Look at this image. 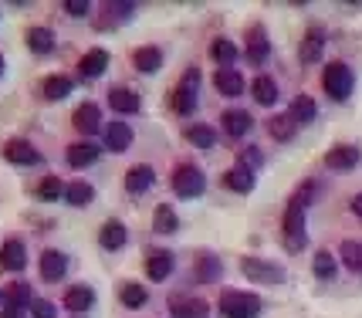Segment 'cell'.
Returning <instances> with one entry per match:
<instances>
[{
    "instance_id": "7",
    "label": "cell",
    "mask_w": 362,
    "mask_h": 318,
    "mask_svg": "<svg viewBox=\"0 0 362 318\" xmlns=\"http://www.w3.org/2000/svg\"><path fill=\"white\" fill-rule=\"evenodd\" d=\"M359 159H362V153L356 146H335V149L325 153V166L335 170V173H352L359 166Z\"/></svg>"
},
{
    "instance_id": "42",
    "label": "cell",
    "mask_w": 362,
    "mask_h": 318,
    "mask_svg": "<svg viewBox=\"0 0 362 318\" xmlns=\"http://www.w3.org/2000/svg\"><path fill=\"white\" fill-rule=\"evenodd\" d=\"M261 163H264V153H261L257 146H247V149L240 153V166H244V170H251V173L261 166Z\"/></svg>"
},
{
    "instance_id": "44",
    "label": "cell",
    "mask_w": 362,
    "mask_h": 318,
    "mask_svg": "<svg viewBox=\"0 0 362 318\" xmlns=\"http://www.w3.org/2000/svg\"><path fill=\"white\" fill-rule=\"evenodd\" d=\"M7 302L24 308V302H28V288H24V285H11V288H7Z\"/></svg>"
},
{
    "instance_id": "48",
    "label": "cell",
    "mask_w": 362,
    "mask_h": 318,
    "mask_svg": "<svg viewBox=\"0 0 362 318\" xmlns=\"http://www.w3.org/2000/svg\"><path fill=\"white\" fill-rule=\"evenodd\" d=\"M0 75H4V54H0Z\"/></svg>"
},
{
    "instance_id": "10",
    "label": "cell",
    "mask_w": 362,
    "mask_h": 318,
    "mask_svg": "<svg viewBox=\"0 0 362 318\" xmlns=\"http://www.w3.org/2000/svg\"><path fill=\"white\" fill-rule=\"evenodd\" d=\"M105 68H109V51L105 48L85 51V58L78 61L81 78H98V75H105Z\"/></svg>"
},
{
    "instance_id": "13",
    "label": "cell",
    "mask_w": 362,
    "mask_h": 318,
    "mask_svg": "<svg viewBox=\"0 0 362 318\" xmlns=\"http://www.w3.org/2000/svg\"><path fill=\"white\" fill-rule=\"evenodd\" d=\"M28 264V254H24V244L21 240H4V247H0V268L4 271H24Z\"/></svg>"
},
{
    "instance_id": "33",
    "label": "cell",
    "mask_w": 362,
    "mask_h": 318,
    "mask_svg": "<svg viewBox=\"0 0 362 318\" xmlns=\"http://www.w3.org/2000/svg\"><path fill=\"white\" fill-rule=\"evenodd\" d=\"M187 143H193L197 149H210V146L217 143V132L206 126V122H197V126L187 129Z\"/></svg>"
},
{
    "instance_id": "17",
    "label": "cell",
    "mask_w": 362,
    "mask_h": 318,
    "mask_svg": "<svg viewBox=\"0 0 362 318\" xmlns=\"http://www.w3.org/2000/svg\"><path fill=\"white\" fill-rule=\"evenodd\" d=\"M153 183H156V173H153V170H149L146 163L132 166V170L126 173V190H129V193H146L149 187H153Z\"/></svg>"
},
{
    "instance_id": "21",
    "label": "cell",
    "mask_w": 362,
    "mask_h": 318,
    "mask_svg": "<svg viewBox=\"0 0 362 318\" xmlns=\"http://www.w3.org/2000/svg\"><path fill=\"white\" fill-rule=\"evenodd\" d=\"M322 51H325V34L315 28V31L305 34V41H301V51H298V54H301V61H305V64H315L318 58H322Z\"/></svg>"
},
{
    "instance_id": "41",
    "label": "cell",
    "mask_w": 362,
    "mask_h": 318,
    "mask_svg": "<svg viewBox=\"0 0 362 318\" xmlns=\"http://www.w3.org/2000/svg\"><path fill=\"white\" fill-rule=\"evenodd\" d=\"M342 261H346V268L362 271V244H356V240H346V244H342Z\"/></svg>"
},
{
    "instance_id": "46",
    "label": "cell",
    "mask_w": 362,
    "mask_h": 318,
    "mask_svg": "<svg viewBox=\"0 0 362 318\" xmlns=\"http://www.w3.org/2000/svg\"><path fill=\"white\" fill-rule=\"evenodd\" d=\"M0 318H24V308H21V305H7V308L0 312Z\"/></svg>"
},
{
    "instance_id": "24",
    "label": "cell",
    "mask_w": 362,
    "mask_h": 318,
    "mask_svg": "<svg viewBox=\"0 0 362 318\" xmlns=\"http://www.w3.org/2000/svg\"><path fill=\"white\" fill-rule=\"evenodd\" d=\"M223 187L234 190V193H251L254 190V173L244 170V166H234V170L223 173Z\"/></svg>"
},
{
    "instance_id": "4",
    "label": "cell",
    "mask_w": 362,
    "mask_h": 318,
    "mask_svg": "<svg viewBox=\"0 0 362 318\" xmlns=\"http://www.w3.org/2000/svg\"><path fill=\"white\" fill-rule=\"evenodd\" d=\"M206 187L204 179V170H197L193 163H183L180 170L173 173V190L183 196V200H193V196H200Z\"/></svg>"
},
{
    "instance_id": "35",
    "label": "cell",
    "mask_w": 362,
    "mask_h": 318,
    "mask_svg": "<svg viewBox=\"0 0 362 318\" xmlns=\"http://www.w3.org/2000/svg\"><path fill=\"white\" fill-rule=\"evenodd\" d=\"M197 278H200V281H217V278H221V261L204 251V254L197 257Z\"/></svg>"
},
{
    "instance_id": "31",
    "label": "cell",
    "mask_w": 362,
    "mask_h": 318,
    "mask_svg": "<svg viewBox=\"0 0 362 318\" xmlns=\"http://www.w3.org/2000/svg\"><path fill=\"white\" fill-rule=\"evenodd\" d=\"M98 159V146L95 143H75V146H68V163L71 166H88V163H95Z\"/></svg>"
},
{
    "instance_id": "6",
    "label": "cell",
    "mask_w": 362,
    "mask_h": 318,
    "mask_svg": "<svg viewBox=\"0 0 362 318\" xmlns=\"http://www.w3.org/2000/svg\"><path fill=\"white\" fill-rule=\"evenodd\" d=\"M197 88H200V71L189 68L183 75V81L176 85V95H173V105L180 115H193V109H197Z\"/></svg>"
},
{
    "instance_id": "16",
    "label": "cell",
    "mask_w": 362,
    "mask_h": 318,
    "mask_svg": "<svg viewBox=\"0 0 362 318\" xmlns=\"http://www.w3.org/2000/svg\"><path fill=\"white\" fill-rule=\"evenodd\" d=\"M214 85H217V92L221 95H240L244 92V78H240V71L237 68H221L217 75H214Z\"/></svg>"
},
{
    "instance_id": "2",
    "label": "cell",
    "mask_w": 362,
    "mask_h": 318,
    "mask_svg": "<svg viewBox=\"0 0 362 318\" xmlns=\"http://www.w3.org/2000/svg\"><path fill=\"white\" fill-rule=\"evenodd\" d=\"M322 85H325L329 98H335V102H346V98L352 95L356 75H352V68H349V64L332 61L329 68H325V75H322Z\"/></svg>"
},
{
    "instance_id": "1",
    "label": "cell",
    "mask_w": 362,
    "mask_h": 318,
    "mask_svg": "<svg viewBox=\"0 0 362 318\" xmlns=\"http://www.w3.org/2000/svg\"><path fill=\"white\" fill-rule=\"evenodd\" d=\"M221 312L227 318H257L261 315V298L251 291H223L221 295Z\"/></svg>"
},
{
    "instance_id": "27",
    "label": "cell",
    "mask_w": 362,
    "mask_h": 318,
    "mask_svg": "<svg viewBox=\"0 0 362 318\" xmlns=\"http://www.w3.org/2000/svg\"><path fill=\"white\" fill-rule=\"evenodd\" d=\"M251 92H254V102H257V105H274V102H278V85H274V78H268V75L254 78Z\"/></svg>"
},
{
    "instance_id": "19",
    "label": "cell",
    "mask_w": 362,
    "mask_h": 318,
    "mask_svg": "<svg viewBox=\"0 0 362 318\" xmlns=\"http://www.w3.org/2000/svg\"><path fill=\"white\" fill-rule=\"evenodd\" d=\"M98 122H102V109L95 102H81L78 109H75V129L78 132H95Z\"/></svg>"
},
{
    "instance_id": "37",
    "label": "cell",
    "mask_w": 362,
    "mask_h": 318,
    "mask_svg": "<svg viewBox=\"0 0 362 318\" xmlns=\"http://www.w3.org/2000/svg\"><path fill=\"white\" fill-rule=\"evenodd\" d=\"M37 196H41L45 204H51V200H62V196H64V183L58 179V176H45V179L37 183Z\"/></svg>"
},
{
    "instance_id": "40",
    "label": "cell",
    "mask_w": 362,
    "mask_h": 318,
    "mask_svg": "<svg viewBox=\"0 0 362 318\" xmlns=\"http://www.w3.org/2000/svg\"><path fill=\"white\" fill-rule=\"evenodd\" d=\"M132 14V4H105V14H102V28H112L115 20H126Z\"/></svg>"
},
{
    "instance_id": "5",
    "label": "cell",
    "mask_w": 362,
    "mask_h": 318,
    "mask_svg": "<svg viewBox=\"0 0 362 318\" xmlns=\"http://www.w3.org/2000/svg\"><path fill=\"white\" fill-rule=\"evenodd\" d=\"M240 271H244L251 281H261V285H281L284 281L281 264H274V261H261V257H244V261H240Z\"/></svg>"
},
{
    "instance_id": "22",
    "label": "cell",
    "mask_w": 362,
    "mask_h": 318,
    "mask_svg": "<svg viewBox=\"0 0 362 318\" xmlns=\"http://www.w3.org/2000/svg\"><path fill=\"white\" fill-rule=\"evenodd\" d=\"M126 227L119 220H109L105 227H102V234H98V244L105 247V251H122V244H126Z\"/></svg>"
},
{
    "instance_id": "38",
    "label": "cell",
    "mask_w": 362,
    "mask_h": 318,
    "mask_svg": "<svg viewBox=\"0 0 362 318\" xmlns=\"http://www.w3.org/2000/svg\"><path fill=\"white\" fill-rule=\"evenodd\" d=\"M153 227H156V234H173L176 230V213L173 207H156V217H153Z\"/></svg>"
},
{
    "instance_id": "43",
    "label": "cell",
    "mask_w": 362,
    "mask_h": 318,
    "mask_svg": "<svg viewBox=\"0 0 362 318\" xmlns=\"http://www.w3.org/2000/svg\"><path fill=\"white\" fill-rule=\"evenodd\" d=\"M31 315H34V318H54L58 312H54V305H51V302L37 298V302H31Z\"/></svg>"
},
{
    "instance_id": "23",
    "label": "cell",
    "mask_w": 362,
    "mask_h": 318,
    "mask_svg": "<svg viewBox=\"0 0 362 318\" xmlns=\"http://www.w3.org/2000/svg\"><path fill=\"white\" fill-rule=\"evenodd\" d=\"M105 143H109L112 153H126L129 146H132V129H129L126 122H112V126L105 129Z\"/></svg>"
},
{
    "instance_id": "8",
    "label": "cell",
    "mask_w": 362,
    "mask_h": 318,
    "mask_svg": "<svg viewBox=\"0 0 362 318\" xmlns=\"http://www.w3.org/2000/svg\"><path fill=\"white\" fill-rule=\"evenodd\" d=\"M4 159H11L17 166H37V163H41V153H37L28 139H11V143L4 146Z\"/></svg>"
},
{
    "instance_id": "25",
    "label": "cell",
    "mask_w": 362,
    "mask_h": 318,
    "mask_svg": "<svg viewBox=\"0 0 362 318\" xmlns=\"http://www.w3.org/2000/svg\"><path fill=\"white\" fill-rule=\"evenodd\" d=\"M92 196H95L92 183H85V179H75V183H68V187H64V200H68L71 207H88V204H92Z\"/></svg>"
},
{
    "instance_id": "11",
    "label": "cell",
    "mask_w": 362,
    "mask_h": 318,
    "mask_svg": "<svg viewBox=\"0 0 362 318\" xmlns=\"http://www.w3.org/2000/svg\"><path fill=\"white\" fill-rule=\"evenodd\" d=\"M170 271H173V254L170 251H149L146 254V274H149V281H166Z\"/></svg>"
},
{
    "instance_id": "47",
    "label": "cell",
    "mask_w": 362,
    "mask_h": 318,
    "mask_svg": "<svg viewBox=\"0 0 362 318\" xmlns=\"http://www.w3.org/2000/svg\"><path fill=\"white\" fill-rule=\"evenodd\" d=\"M352 213H356V217H362V193H356V196H352Z\"/></svg>"
},
{
    "instance_id": "12",
    "label": "cell",
    "mask_w": 362,
    "mask_h": 318,
    "mask_svg": "<svg viewBox=\"0 0 362 318\" xmlns=\"http://www.w3.org/2000/svg\"><path fill=\"white\" fill-rule=\"evenodd\" d=\"M64 271H68V257L62 254V251H41V278L45 281H62Z\"/></svg>"
},
{
    "instance_id": "32",
    "label": "cell",
    "mask_w": 362,
    "mask_h": 318,
    "mask_svg": "<svg viewBox=\"0 0 362 318\" xmlns=\"http://www.w3.org/2000/svg\"><path fill=\"white\" fill-rule=\"evenodd\" d=\"M295 129H298V122H295L291 115H271V122H268V132L278 143H288V139L295 136Z\"/></svg>"
},
{
    "instance_id": "28",
    "label": "cell",
    "mask_w": 362,
    "mask_h": 318,
    "mask_svg": "<svg viewBox=\"0 0 362 318\" xmlns=\"http://www.w3.org/2000/svg\"><path fill=\"white\" fill-rule=\"evenodd\" d=\"M288 115L298 122V126H305V122H312L318 115V109H315V98L312 95H298L295 102H291V109H288Z\"/></svg>"
},
{
    "instance_id": "14",
    "label": "cell",
    "mask_w": 362,
    "mask_h": 318,
    "mask_svg": "<svg viewBox=\"0 0 362 318\" xmlns=\"http://www.w3.org/2000/svg\"><path fill=\"white\" fill-rule=\"evenodd\" d=\"M251 115L244 109H227L223 112V132L230 136V139H240V136H247L251 132Z\"/></svg>"
},
{
    "instance_id": "29",
    "label": "cell",
    "mask_w": 362,
    "mask_h": 318,
    "mask_svg": "<svg viewBox=\"0 0 362 318\" xmlns=\"http://www.w3.org/2000/svg\"><path fill=\"white\" fill-rule=\"evenodd\" d=\"M28 48L34 54H51L54 51V34L47 31V28H31L28 31Z\"/></svg>"
},
{
    "instance_id": "20",
    "label": "cell",
    "mask_w": 362,
    "mask_h": 318,
    "mask_svg": "<svg viewBox=\"0 0 362 318\" xmlns=\"http://www.w3.org/2000/svg\"><path fill=\"white\" fill-rule=\"evenodd\" d=\"M109 105L115 112H122V115H132V112H139V95L132 92V88H112L109 92Z\"/></svg>"
},
{
    "instance_id": "36",
    "label": "cell",
    "mask_w": 362,
    "mask_h": 318,
    "mask_svg": "<svg viewBox=\"0 0 362 318\" xmlns=\"http://www.w3.org/2000/svg\"><path fill=\"white\" fill-rule=\"evenodd\" d=\"M210 54H214V61H221L223 68H230V64L237 61V45L234 41H227V37H221V41H214Z\"/></svg>"
},
{
    "instance_id": "3",
    "label": "cell",
    "mask_w": 362,
    "mask_h": 318,
    "mask_svg": "<svg viewBox=\"0 0 362 318\" xmlns=\"http://www.w3.org/2000/svg\"><path fill=\"white\" fill-rule=\"evenodd\" d=\"M284 247L288 251H301L305 247V204L291 196V204L284 210Z\"/></svg>"
},
{
    "instance_id": "30",
    "label": "cell",
    "mask_w": 362,
    "mask_h": 318,
    "mask_svg": "<svg viewBox=\"0 0 362 318\" xmlns=\"http://www.w3.org/2000/svg\"><path fill=\"white\" fill-rule=\"evenodd\" d=\"M132 61H136L139 71H159V64H163V51L153 48V45H146V48H136Z\"/></svg>"
},
{
    "instance_id": "26",
    "label": "cell",
    "mask_w": 362,
    "mask_h": 318,
    "mask_svg": "<svg viewBox=\"0 0 362 318\" xmlns=\"http://www.w3.org/2000/svg\"><path fill=\"white\" fill-rule=\"evenodd\" d=\"M71 78L68 75H51V78H45V85H41V92H45V98H51V102H58V98H68L71 95Z\"/></svg>"
},
{
    "instance_id": "45",
    "label": "cell",
    "mask_w": 362,
    "mask_h": 318,
    "mask_svg": "<svg viewBox=\"0 0 362 318\" xmlns=\"http://www.w3.org/2000/svg\"><path fill=\"white\" fill-rule=\"evenodd\" d=\"M88 7H92L88 0H68V4H64V11H68L71 17H85L88 14Z\"/></svg>"
},
{
    "instance_id": "15",
    "label": "cell",
    "mask_w": 362,
    "mask_h": 318,
    "mask_svg": "<svg viewBox=\"0 0 362 318\" xmlns=\"http://www.w3.org/2000/svg\"><path fill=\"white\" fill-rule=\"evenodd\" d=\"M271 54V45H268V34L261 31V28H251L247 34V61L251 64H264Z\"/></svg>"
},
{
    "instance_id": "49",
    "label": "cell",
    "mask_w": 362,
    "mask_h": 318,
    "mask_svg": "<svg viewBox=\"0 0 362 318\" xmlns=\"http://www.w3.org/2000/svg\"><path fill=\"white\" fill-rule=\"evenodd\" d=\"M0 298H4V295H0Z\"/></svg>"
},
{
    "instance_id": "39",
    "label": "cell",
    "mask_w": 362,
    "mask_h": 318,
    "mask_svg": "<svg viewBox=\"0 0 362 318\" xmlns=\"http://www.w3.org/2000/svg\"><path fill=\"white\" fill-rule=\"evenodd\" d=\"M312 268H315V278L329 281V278H335V268H339V264H335V257H332L329 251H318V254H315V264H312Z\"/></svg>"
},
{
    "instance_id": "34",
    "label": "cell",
    "mask_w": 362,
    "mask_h": 318,
    "mask_svg": "<svg viewBox=\"0 0 362 318\" xmlns=\"http://www.w3.org/2000/svg\"><path fill=\"white\" fill-rule=\"evenodd\" d=\"M119 302L136 312V308H142V305L149 302V295H146V288H142V285H132V281H129V285L119 288Z\"/></svg>"
},
{
    "instance_id": "18",
    "label": "cell",
    "mask_w": 362,
    "mask_h": 318,
    "mask_svg": "<svg viewBox=\"0 0 362 318\" xmlns=\"http://www.w3.org/2000/svg\"><path fill=\"white\" fill-rule=\"evenodd\" d=\"M64 305H68V308H75V312H88V308L95 305V291L88 285L64 288Z\"/></svg>"
},
{
    "instance_id": "9",
    "label": "cell",
    "mask_w": 362,
    "mask_h": 318,
    "mask_svg": "<svg viewBox=\"0 0 362 318\" xmlns=\"http://www.w3.org/2000/svg\"><path fill=\"white\" fill-rule=\"evenodd\" d=\"M206 302L200 298H187V295H173L170 298V315L173 318H206Z\"/></svg>"
}]
</instances>
